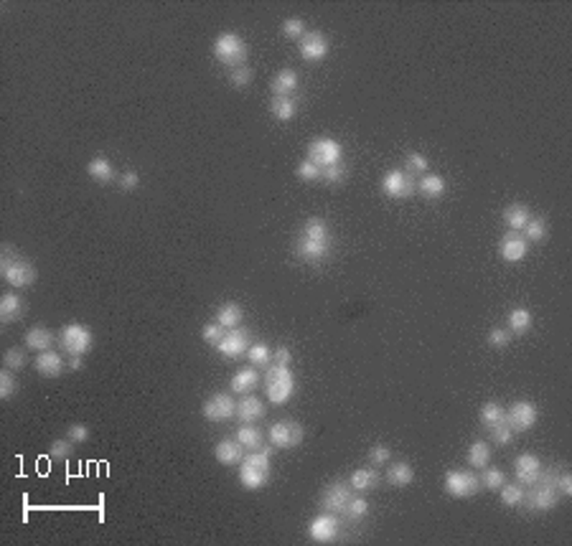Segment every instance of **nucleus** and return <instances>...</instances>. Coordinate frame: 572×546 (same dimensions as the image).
<instances>
[{
  "instance_id": "nucleus-1",
  "label": "nucleus",
  "mask_w": 572,
  "mask_h": 546,
  "mask_svg": "<svg viewBox=\"0 0 572 546\" xmlns=\"http://www.w3.org/2000/svg\"><path fill=\"white\" fill-rule=\"evenodd\" d=\"M328 251H331V229L320 216H311L300 229V236L295 242V254L303 262L316 265L320 259H326Z\"/></svg>"
},
{
  "instance_id": "nucleus-2",
  "label": "nucleus",
  "mask_w": 572,
  "mask_h": 546,
  "mask_svg": "<svg viewBox=\"0 0 572 546\" xmlns=\"http://www.w3.org/2000/svg\"><path fill=\"white\" fill-rule=\"evenodd\" d=\"M557 472L559 470H542L539 480L534 486H529V493H524V506L534 513H547L559 503V490H557Z\"/></svg>"
},
{
  "instance_id": "nucleus-3",
  "label": "nucleus",
  "mask_w": 572,
  "mask_h": 546,
  "mask_svg": "<svg viewBox=\"0 0 572 546\" xmlns=\"http://www.w3.org/2000/svg\"><path fill=\"white\" fill-rule=\"evenodd\" d=\"M3 257H0V272L3 280L10 288H31L36 282V267L31 265L28 259H23L15 254L13 244H3Z\"/></svg>"
},
{
  "instance_id": "nucleus-4",
  "label": "nucleus",
  "mask_w": 572,
  "mask_h": 546,
  "mask_svg": "<svg viewBox=\"0 0 572 546\" xmlns=\"http://www.w3.org/2000/svg\"><path fill=\"white\" fill-rule=\"evenodd\" d=\"M265 389H268V402L275 406H283L290 402V397L295 394V377L290 366H280V363H270L268 374H265Z\"/></svg>"
},
{
  "instance_id": "nucleus-5",
  "label": "nucleus",
  "mask_w": 572,
  "mask_h": 546,
  "mask_svg": "<svg viewBox=\"0 0 572 546\" xmlns=\"http://www.w3.org/2000/svg\"><path fill=\"white\" fill-rule=\"evenodd\" d=\"M247 56H250V46L242 36L237 33H222L214 41V59L224 67H245Z\"/></svg>"
},
{
  "instance_id": "nucleus-6",
  "label": "nucleus",
  "mask_w": 572,
  "mask_h": 546,
  "mask_svg": "<svg viewBox=\"0 0 572 546\" xmlns=\"http://www.w3.org/2000/svg\"><path fill=\"white\" fill-rule=\"evenodd\" d=\"M59 343L64 348V354L69 356H87L95 346V336L87 325L82 323H69L61 328L59 333Z\"/></svg>"
},
{
  "instance_id": "nucleus-7",
  "label": "nucleus",
  "mask_w": 572,
  "mask_h": 546,
  "mask_svg": "<svg viewBox=\"0 0 572 546\" xmlns=\"http://www.w3.org/2000/svg\"><path fill=\"white\" fill-rule=\"evenodd\" d=\"M354 495L357 493H354V488H351L349 483L334 480V483L323 488V493H320V498H318L320 511L334 513V516H346V508H349V503Z\"/></svg>"
},
{
  "instance_id": "nucleus-8",
  "label": "nucleus",
  "mask_w": 572,
  "mask_h": 546,
  "mask_svg": "<svg viewBox=\"0 0 572 546\" xmlns=\"http://www.w3.org/2000/svg\"><path fill=\"white\" fill-rule=\"evenodd\" d=\"M303 437H305L303 424H300V422H293V420H280L268 429V440L275 450L297 447V445L303 442Z\"/></svg>"
},
{
  "instance_id": "nucleus-9",
  "label": "nucleus",
  "mask_w": 572,
  "mask_h": 546,
  "mask_svg": "<svg viewBox=\"0 0 572 546\" xmlns=\"http://www.w3.org/2000/svg\"><path fill=\"white\" fill-rule=\"evenodd\" d=\"M443 490L450 498H471L481 490V480L471 470H448L443 478Z\"/></svg>"
},
{
  "instance_id": "nucleus-10",
  "label": "nucleus",
  "mask_w": 572,
  "mask_h": 546,
  "mask_svg": "<svg viewBox=\"0 0 572 546\" xmlns=\"http://www.w3.org/2000/svg\"><path fill=\"white\" fill-rule=\"evenodd\" d=\"M308 160L316 163L320 170L328 168V165H336V163L343 160V148L334 138H318L308 145Z\"/></svg>"
},
{
  "instance_id": "nucleus-11",
  "label": "nucleus",
  "mask_w": 572,
  "mask_h": 546,
  "mask_svg": "<svg viewBox=\"0 0 572 546\" xmlns=\"http://www.w3.org/2000/svg\"><path fill=\"white\" fill-rule=\"evenodd\" d=\"M537 417H539V409H537L534 402L521 399V402H514L504 420L512 427V432H529L537 424Z\"/></svg>"
},
{
  "instance_id": "nucleus-12",
  "label": "nucleus",
  "mask_w": 572,
  "mask_h": 546,
  "mask_svg": "<svg viewBox=\"0 0 572 546\" xmlns=\"http://www.w3.org/2000/svg\"><path fill=\"white\" fill-rule=\"evenodd\" d=\"M201 412H204V417H206L209 422H229L231 417H234V412H237V404H234V399L227 394V391H216V394H211V397L204 402V406H201Z\"/></svg>"
},
{
  "instance_id": "nucleus-13",
  "label": "nucleus",
  "mask_w": 572,
  "mask_h": 546,
  "mask_svg": "<svg viewBox=\"0 0 572 546\" xmlns=\"http://www.w3.org/2000/svg\"><path fill=\"white\" fill-rule=\"evenodd\" d=\"M252 346V333L250 328H231L227 331V336L222 338V343L216 346V351L224 356V358H239V356L247 354V348Z\"/></svg>"
},
{
  "instance_id": "nucleus-14",
  "label": "nucleus",
  "mask_w": 572,
  "mask_h": 546,
  "mask_svg": "<svg viewBox=\"0 0 572 546\" xmlns=\"http://www.w3.org/2000/svg\"><path fill=\"white\" fill-rule=\"evenodd\" d=\"M338 531H341V524H338V516L334 513H320L311 521L308 526V536H311L316 544H334L338 539Z\"/></svg>"
},
{
  "instance_id": "nucleus-15",
  "label": "nucleus",
  "mask_w": 572,
  "mask_h": 546,
  "mask_svg": "<svg viewBox=\"0 0 572 546\" xmlns=\"http://www.w3.org/2000/svg\"><path fill=\"white\" fill-rule=\"evenodd\" d=\"M382 191L389 196V199H409L412 191H415V181L409 176L407 170H389L382 178Z\"/></svg>"
},
{
  "instance_id": "nucleus-16",
  "label": "nucleus",
  "mask_w": 572,
  "mask_h": 546,
  "mask_svg": "<svg viewBox=\"0 0 572 546\" xmlns=\"http://www.w3.org/2000/svg\"><path fill=\"white\" fill-rule=\"evenodd\" d=\"M527 251H529V242L519 231H506V234L501 236V242H498V254H501V259H504L506 265L521 262V259L527 257Z\"/></svg>"
},
{
  "instance_id": "nucleus-17",
  "label": "nucleus",
  "mask_w": 572,
  "mask_h": 546,
  "mask_svg": "<svg viewBox=\"0 0 572 546\" xmlns=\"http://www.w3.org/2000/svg\"><path fill=\"white\" fill-rule=\"evenodd\" d=\"M328 38L320 33V31H308L303 38H300V56L308 64H318L328 56Z\"/></svg>"
},
{
  "instance_id": "nucleus-18",
  "label": "nucleus",
  "mask_w": 572,
  "mask_h": 546,
  "mask_svg": "<svg viewBox=\"0 0 572 546\" xmlns=\"http://www.w3.org/2000/svg\"><path fill=\"white\" fill-rule=\"evenodd\" d=\"M542 470H544L542 460L537 458V455H529V452L519 455L516 463H514V475H516V483H521V486H534L537 480H539V475H542Z\"/></svg>"
},
{
  "instance_id": "nucleus-19",
  "label": "nucleus",
  "mask_w": 572,
  "mask_h": 546,
  "mask_svg": "<svg viewBox=\"0 0 572 546\" xmlns=\"http://www.w3.org/2000/svg\"><path fill=\"white\" fill-rule=\"evenodd\" d=\"M245 455H247V450L237 442V440H219V442H216V447H214L216 463H219V465H224V468L242 465Z\"/></svg>"
},
{
  "instance_id": "nucleus-20",
  "label": "nucleus",
  "mask_w": 572,
  "mask_h": 546,
  "mask_svg": "<svg viewBox=\"0 0 572 546\" xmlns=\"http://www.w3.org/2000/svg\"><path fill=\"white\" fill-rule=\"evenodd\" d=\"M268 480H270V470L247 465V463L239 465V486L245 488V490H260V488L268 486Z\"/></svg>"
},
{
  "instance_id": "nucleus-21",
  "label": "nucleus",
  "mask_w": 572,
  "mask_h": 546,
  "mask_svg": "<svg viewBox=\"0 0 572 546\" xmlns=\"http://www.w3.org/2000/svg\"><path fill=\"white\" fill-rule=\"evenodd\" d=\"M33 366H36V371L41 374V377L56 379V377H61V371H64V358H61L56 351H44V354L36 356Z\"/></svg>"
},
{
  "instance_id": "nucleus-22",
  "label": "nucleus",
  "mask_w": 572,
  "mask_h": 546,
  "mask_svg": "<svg viewBox=\"0 0 572 546\" xmlns=\"http://www.w3.org/2000/svg\"><path fill=\"white\" fill-rule=\"evenodd\" d=\"M260 384V371L254 369V366H250V369H239L234 377H231V384L229 389L234 391V394H242V397H247V394H252L254 386Z\"/></svg>"
},
{
  "instance_id": "nucleus-23",
  "label": "nucleus",
  "mask_w": 572,
  "mask_h": 546,
  "mask_svg": "<svg viewBox=\"0 0 572 546\" xmlns=\"http://www.w3.org/2000/svg\"><path fill=\"white\" fill-rule=\"evenodd\" d=\"M234 417H237L242 424H247V422L262 420V417H265V402L247 394V397L237 404V412H234Z\"/></svg>"
},
{
  "instance_id": "nucleus-24",
  "label": "nucleus",
  "mask_w": 572,
  "mask_h": 546,
  "mask_svg": "<svg viewBox=\"0 0 572 546\" xmlns=\"http://www.w3.org/2000/svg\"><path fill=\"white\" fill-rule=\"evenodd\" d=\"M237 442L245 447L247 452H254L260 450L262 445H265V432H262L260 427H254V422H247V424H239L237 429Z\"/></svg>"
},
{
  "instance_id": "nucleus-25",
  "label": "nucleus",
  "mask_w": 572,
  "mask_h": 546,
  "mask_svg": "<svg viewBox=\"0 0 572 546\" xmlns=\"http://www.w3.org/2000/svg\"><path fill=\"white\" fill-rule=\"evenodd\" d=\"M349 486L354 488V493L364 495L366 490L379 486V472L374 470V468H357V470L349 475Z\"/></svg>"
},
{
  "instance_id": "nucleus-26",
  "label": "nucleus",
  "mask_w": 572,
  "mask_h": 546,
  "mask_svg": "<svg viewBox=\"0 0 572 546\" xmlns=\"http://www.w3.org/2000/svg\"><path fill=\"white\" fill-rule=\"evenodd\" d=\"M54 343V333L44 325H33L28 333H26V346L36 354H44V351H51Z\"/></svg>"
},
{
  "instance_id": "nucleus-27",
  "label": "nucleus",
  "mask_w": 572,
  "mask_h": 546,
  "mask_svg": "<svg viewBox=\"0 0 572 546\" xmlns=\"http://www.w3.org/2000/svg\"><path fill=\"white\" fill-rule=\"evenodd\" d=\"M87 173H90V178L97 181V183H112V181H115V165H112L110 158L104 156L92 158L90 165H87Z\"/></svg>"
},
{
  "instance_id": "nucleus-28",
  "label": "nucleus",
  "mask_w": 572,
  "mask_h": 546,
  "mask_svg": "<svg viewBox=\"0 0 572 546\" xmlns=\"http://www.w3.org/2000/svg\"><path fill=\"white\" fill-rule=\"evenodd\" d=\"M23 311H26V305H23L21 295L6 292V295L0 297V320H3V323H13V320H18V317L23 315Z\"/></svg>"
},
{
  "instance_id": "nucleus-29",
  "label": "nucleus",
  "mask_w": 572,
  "mask_h": 546,
  "mask_svg": "<svg viewBox=\"0 0 572 546\" xmlns=\"http://www.w3.org/2000/svg\"><path fill=\"white\" fill-rule=\"evenodd\" d=\"M529 219H532V211L524 204H512L504 208V224L509 226V231H521Z\"/></svg>"
},
{
  "instance_id": "nucleus-30",
  "label": "nucleus",
  "mask_w": 572,
  "mask_h": 546,
  "mask_svg": "<svg viewBox=\"0 0 572 546\" xmlns=\"http://www.w3.org/2000/svg\"><path fill=\"white\" fill-rule=\"evenodd\" d=\"M386 483L394 488H407L412 480H415V468L409 463H392L389 470H386Z\"/></svg>"
},
{
  "instance_id": "nucleus-31",
  "label": "nucleus",
  "mask_w": 572,
  "mask_h": 546,
  "mask_svg": "<svg viewBox=\"0 0 572 546\" xmlns=\"http://www.w3.org/2000/svg\"><path fill=\"white\" fill-rule=\"evenodd\" d=\"M297 84H300V79H297V74L293 69H280L275 74V79H272V94L290 97V92H295Z\"/></svg>"
},
{
  "instance_id": "nucleus-32",
  "label": "nucleus",
  "mask_w": 572,
  "mask_h": 546,
  "mask_svg": "<svg viewBox=\"0 0 572 546\" xmlns=\"http://www.w3.org/2000/svg\"><path fill=\"white\" fill-rule=\"evenodd\" d=\"M242 315H245V311H242L237 303H224L219 305V311H216V323L224 325L227 331H231V328H239V325H242Z\"/></svg>"
},
{
  "instance_id": "nucleus-33",
  "label": "nucleus",
  "mask_w": 572,
  "mask_h": 546,
  "mask_svg": "<svg viewBox=\"0 0 572 546\" xmlns=\"http://www.w3.org/2000/svg\"><path fill=\"white\" fill-rule=\"evenodd\" d=\"M270 112H272V117H275L277 122H290V119L295 117L297 104H295L293 97H272V102H270Z\"/></svg>"
},
{
  "instance_id": "nucleus-34",
  "label": "nucleus",
  "mask_w": 572,
  "mask_h": 546,
  "mask_svg": "<svg viewBox=\"0 0 572 546\" xmlns=\"http://www.w3.org/2000/svg\"><path fill=\"white\" fill-rule=\"evenodd\" d=\"M417 188H420V193L427 196V199H440V196L446 193V178L435 176V173H425V176L420 178Z\"/></svg>"
},
{
  "instance_id": "nucleus-35",
  "label": "nucleus",
  "mask_w": 572,
  "mask_h": 546,
  "mask_svg": "<svg viewBox=\"0 0 572 546\" xmlns=\"http://www.w3.org/2000/svg\"><path fill=\"white\" fill-rule=\"evenodd\" d=\"M491 463V445L486 442V440H476V442H471L468 447V465L471 468H478V470H483V468Z\"/></svg>"
},
{
  "instance_id": "nucleus-36",
  "label": "nucleus",
  "mask_w": 572,
  "mask_h": 546,
  "mask_svg": "<svg viewBox=\"0 0 572 546\" xmlns=\"http://www.w3.org/2000/svg\"><path fill=\"white\" fill-rule=\"evenodd\" d=\"M247 358H250V363H252L254 369H268L270 363H272V351H270L265 343H252V346L247 348Z\"/></svg>"
},
{
  "instance_id": "nucleus-37",
  "label": "nucleus",
  "mask_w": 572,
  "mask_h": 546,
  "mask_svg": "<svg viewBox=\"0 0 572 546\" xmlns=\"http://www.w3.org/2000/svg\"><path fill=\"white\" fill-rule=\"evenodd\" d=\"M504 417H506V412L498 402H486V404L481 406V424L486 429L496 427L498 422H504Z\"/></svg>"
},
{
  "instance_id": "nucleus-38",
  "label": "nucleus",
  "mask_w": 572,
  "mask_h": 546,
  "mask_svg": "<svg viewBox=\"0 0 572 546\" xmlns=\"http://www.w3.org/2000/svg\"><path fill=\"white\" fill-rule=\"evenodd\" d=\"M529 328H532V313H529L527 308H514V311L509 313V331L521 336V333H527Z\"/></svg>"
},
{
  "instance_id": "nucleus-39",
  "label": "nucleus",
  "mask_w": 572,
  "mask_h": 546,
  "mask_svg": "<svg viewBox=\"0 0 572 546\" xmlns=\"http://www.w3.org/2000/svg\"><path fill=\"white\" fill-rule=\"evenodd\" d=\"M498 490H501V503H504L506 508H512V506H521L524 493H527L521 483H504Z\"/></svg>"
},
{
  "instance_id": "nucleus-40",
  "label": "nucleus",
  "mask_w": 572,
  "mask_h": 546,
  "mask_svg": "<svg viewBox=\"0 0 572 546\" xmlns=\"http://www.w3.org/2000/svg\"><path fill=\"white\" fill-rule=\"evenodd\" d=\"M524 239L532 244L544 242V239H547V222L539 219V216H532L527 222V226H524Z\"/></svg>"
},
{
  "instance_id": "nucleus-41",
  "label": "nucleus",
  "mask_w": 572,
  "mask_h": 546,
  "mask_svg": "<svg viewBox=\"0 0 572 546\" xmlns=\"http://www.w3.org/2000/svg\"><path fill=\"white\" fill-rule=\"evenodd\" d=\"M478 480H481L483 488H489V490H498V488L506 483V472L501 470V468H483V472L478 475Z\"/></svg>"
},
{
  "instance_id": "nucleus-42",
  "label": "nucleus",
  "mask_w": 572,
  "mask_h": 546,
  "mask_svg": "<svg viewBox=\"0 0 572 546\" xmlns=\"http://www.w3.org/2000/svg\"><path fill=\"white\" fill-rule=\"evenodd\" d=\"M346 173H349V165L341 160V163H336V165H328V168L320 170V181H326L328 185H336L346 178Z\"/></svg>"
},
{
  "instance_id": "nucleus-43",
  "label": "nucleus",
  "mask_w": 572,
  "mask_h": 546,
  "mask_svg": "<svg viewBox=\"0 0 572 546\" xmlns=\"http://www.w3.org/2000/svg\"><path fill=\"white\" fill-rule=\"evenodd\" d=\"M489 432H491V442L498 445V447H506V445H512V440H514V432H512V427L506 424V420L498 422L496 427H491Z\"/></svg>"
},
{
  "instance_id": "nucleus-44",
  "label": "nucleus",
  "mask_w": 572,
  "mask_h": 546,
  "mask_svg": "<svg viewBox=\"0 0 572 546\" xmlns=\"http://www.w3.org/2000/svg\"><path fill=\"white\" fill-rule=\"evenodd\" d=\"M295 176L303 181V183H313V181H320V168L316 163H311L308 158L300 160V165L295 168Z\"/></svg>"
},
{
  "instance_id": "nucleus-45",
  "label": "nucleus",
  "mask_w": 572,
  "mask_h": 546,
  "mask_svg": "<svg viewBox=\"0 0 572 546\" xmlns=\"http://www.w3.org/2000/svg\"><path fill=\"white\" fill-rule=\"evenodd\" d=\"M18 391V381H15V371L3 369L0 371V397L13 399V394Z\"/></svg>"
},
{
  "instance_id": "nucleus-46",
  "label": "nucleus",
  "mask_w": 572,
  "mask_h": 546,
  "mask_svg": "<svg viewBox=\"0 0 572 546\" xmlns=\"http://www.w3.org/2000/svg\"><path fill=\"white\" fill-rule=\"evenodd\" d=\"M201 336H204V340H206L209 346H219V343H222V338L224 336H227V328H224V325H219L214 320V323H206L204 325V331H201Z\"/></svg>"
},
{
  "instance_id": "nucleus-47",
  "label": "nucleus",
  "mask_w": 572,
  "mask_h": 546,
  "mask_svg": "<svg viewBox=\"0 0 572 546\" xmlns=\"http://www.w3.org/2000/svg\"><path fill=\"white\" fill-rule=\"evenodd\" d=\"M366 513H369V501H366V498H361V493H357L354 498H351L349 508H346V518H354V521H359V518H364Z\"/></svg>"
},
{
  "instance_id": "nucleus-48",
  "label": "nucleus",
  "mask_w": 572,
  "mask_h": 546,
  "mask_svg": "<svg viewBox=\"0 0 572 546\" xmlns=\"http://www.w3.org/2000/svg\"><path fill=\"white\" fill-rule=\"evenodd\" d=\"M3 363H6V369H10V371H21L23 366H26V354H23V348H8L6 354H3Z\"/></svg>"
},
{
  "instance_id": "nucleus-49",
  "label": "nucleus",
  "mask_w": 572,
  "mask_h": 546,
  "mask_svg": "<svg viewBox=\"0 0 572 546\" xmlns=\"http://www.w3.org/2000/svg\"><path fill=\"white\" fill-rule=\"evenodd\" d=\"M430 170V160L423 156V153H409L407 156V173L409 176H417V173H427Z\"/></svg>"
},
{
  "instance_id": "nucleus-50",
  "label": "nucleus",
  "mask_w": 572,
  "mask_h": 546,
  "mask_svg": "<svg viewBox=\"0 0 572 546\" xmlns=\"http://www.w3.org/2000/svg\"><path fill=\"white\" fill-rule=\"evenodd\" d=\"M486 340H489L491 348H506L512 343V331H509V328H493Z\"/></svg>"
},
{
  "instance_id": "nucleus-51",
  "label": "nucleus",
  "mask_w": 572,
  "mask_h": 546,
  "mask_svg": "<svg viewBox=\"0 0 572 546\" xmlns=\"http://www.w3.org/2000/svg\"><path fill=\"white\" fill-rule=\"evenodd\" d=\"M283 33L288 38H303L305 33H308V28H305V21H303V18H288V21L283 23Z\"/></svg>"
},
{
  "instance_id": "nucleus-52",
  "label": "nucleus",
  "mask_w": 572,
  "mask_h": 546,
  "mask_svg": "<svg viewBox=\"0 0 572 546\" xmlns=\"http://www.w3.org/2000/svg\"><path fill=\"white\" fill-rule=\"evenodd\" d=\"M252 79H254V72L250 67H237L229 72V81L234 87H247V84H252Z\"/></svg>"
},
{
  "instance_id": "nucleus-53",
  "label": "nucleus",
  "mask_w": 572,
  "mask_h": 546,
  "mask_svg": "<svg viewBox=\"0 0 572 546\" xmlns=\"http://www.w3.org/2000/svg\"><path fill=\"white\" fill-rule=\"evenodd\" d=\"M72 452H74V442H72V440H54L51 447H49V455L56 460L69 458Z\"/></svg>"
},
{
  "instance_id": "nucleus-54",
  "label": "nucleus",
  "mask_w": 572,
  "mask_h": 546,
  "mask_svg": "<svg viewBox=\"0 0 572 546\" xmlns=\"http://www.w3.org/2000/svg\"><path fill=\"white\" fill-rule=\"evenodd\" d=\"M389 458H392V450H389L386 445H374L372 450H369L372 465H384V463H389Z\"/></svg>"
},
{
  "instance_id": "nucleus-55",
  "label": "nucleus",
  "mask_w": 572,
  "mask_h": 546,
  "mask_svg": "<svg viewBox=\"0 0 572 546\" xmlns=\"http://www.w3.org/2000/svg\"><path fill=\"white\" fill-rule=\"evenodd\" d=\"M67 437L74 445H82V442H87V440H90V427H87V424H72V427H69V432H67Z\"/></svg>"
},
{
  "instance_id": "nucleus-56",
  "label": "nucleus",
  "mask_w": 572,
  "mask_h": 546,
  "mask_svg": "<svg viewBox=\"0 0 572 546\" xmlns=\"http://www.w3.org/2000/svg\"><path fill=\"white\" fill-rule=\"evenodd\" d=\"M138 185H140L138 170H125V173L120 176V188H122V191H135Z\"/></svg>"
},
{
  "instance_id": "nucleus-57",
  "label": "nucleus",
  "mask_w": 572,
  "mask_h": 546,
  "mask_svg": "<svg viewBox=\"0 0 572 546\" xmlns=\"http://www.w3.org/2000/svg\"><path fill=\"white\" fill-rule=\"evenodd\" d=\"M557 490L559 495H572V475L567 470L557 472Z\"/></svg>"
},
{
  "instance_id": "nucleus-58",
  "label": "nucleus",
  "mask_w": 572,
  "mask_h": 546,
  "mask_svg": "<svg viewBox=\"0 0 572 546\" xmlns=\"http://www.w3.org/2000/svg\"><path fill=\"white\" fill-rule=\"evenodd\" d=\"M290 361H293V354H290L288 346H280L272 351V363H280V366H290Z\"/></svg>"
},
{
  "instance_id": "nucleus-59",
  "label": "nucleus",
  "mask_w": 572,
  "mask_h": 546,
  "mask_svg": "<svg viewBox=\"0 0 572 546\" xmlns=\"http://www.w3.org/2000/svg\"><path fill=\"white\" fill-rule=\"evenodd\" d=\"M67 366L72 371H79L84 366V361H82V356H69V361H67Z\"/></svg>"
}]
</instances>
